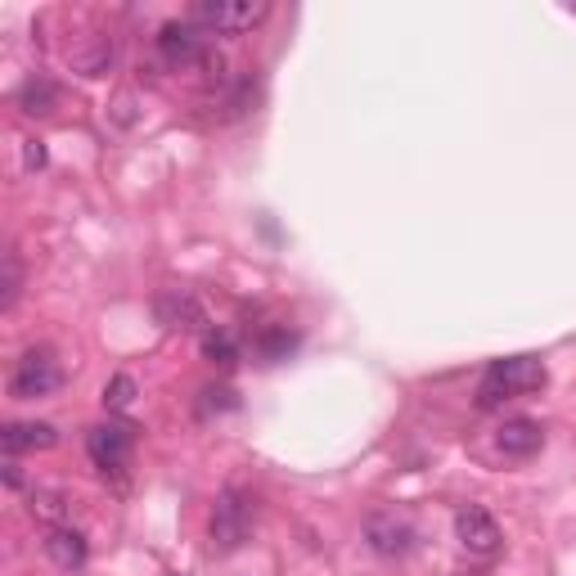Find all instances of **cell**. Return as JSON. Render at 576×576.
Wrapping results in <instances>:
<instances>
[{"mask_svg":"<svg viewBox=\"0 0 576 576\" xmlns=\"http://www.w3.org/2000/svg\"><path fill=\"white\" fill-rule=\"evenodd\" d=\"M496 446L505 450V456L514 460H527V456H537V450L545 446V433L537 419H505L500 433H496Z\"/></svg>","mask_w":576,"mask_h":576,"instance_id":"obj_10","label":"cell"},{"mask_svg":"<svg viewBox=\"0 0 576 576\" xmlns=\"http://www.w3.org/2000/svg\"><path fill=\"white\" fill-rule=\"evenodd\" d=\"M59 383H64V369L46 347H32L14 360V375H10L14 401H41V396H50Z\"/></svg>","mask_w":576,"mask_h":576,"instance_id":"obj_4","label":"cell"},{"mask_svg":"<svg viewBox=\"0 0 576 576\" xmlns=\"http://www.w3.org/2000/svg\"><path fill=\"white\" fill-rule=\"evenodd\" d=\"M5 486H10V491H19V486H23V469H19L14 460H5Z\"/></svg>","mask_w":576,"mask_h":576,"instance_id":"obj_21","label":"cell"},{"mask_svg":"<svg viewBox=\"0 0 576 576\" xmlns=\"http://www.w3.org/2000/svg\"><path fill=\"white\" fill-rule=\"evenodd\" d=\"M293 347H298V334H288L284 324L266 329V334L257 338V356H262V360H284V356L293 352Z\"/></svg>","mask_w":576,"mask_h":576,"instance_id":"obj_16","label":"cell"},{"mask_svg":"<svg viewBox=\"0 0 576 576\" xmlns=\"http://www.w3.org/2000/svg\"><path fill=\"white\" fill-rule=\"evenodd\" d=\"M365 537H369V545H375V554H383V558H405L410 550H415V541H419L415 527H410L405 518H396V514L369 518Z\"/></svg>","mask_w":576,"mask_h":576,"instance_id":"obj_9","label":"cell"},{"mask_svg":"<svg viewBox=\"0 0 576 576\" xmlns=\"http://www.w3.org/2000/svg\"><path fill=\"white\" fill-rule=\"evenodd\" d=\"M19 293H23V266H19V253H10V257H5V298H0V307L14 311Z\"/></svg>","mask_w":576,"mask_h":576,"instance_id":"obj_19","label":"cell"},{"mask_svg":"<svg viewBox=\"0 0 576 576\" xmlns=\"http://www.w3.org/2000/svg\"><path fill=\"white\" fill-rule=\"evenodd\" d=\"M456 537H460V545H464L469 554L491 558V554L500 550V522L491 518L482 505H460V514H456Z\"/></svg>","mask_w":576,"mask_h":576,"instance_id":"obj_8","label":"cell"},{"mask_svg":"<svg viewBox=\"0 0 576 576\" xmlns=\"http://www.w3.org/2000/svg\"><path fill=\"white\" fill-rule=\"evenodd\" d=\"M27 509H32V518H41L46 527H68V518H72V496H68V491H59V486H36Z\"/></svg>","mask_w":576,"mask_h":576,"instance_id":"obj_13","label":"cell"},{"mask_svg":"<svg viewBox=\"0 0 576 576\" xmlns=\"http://www.w3.org/2000/svg\"><path fill=\"white\" fill-rule=\"evenodd\" d=\"M253 522H257L253 496H249V491H239V486H226L217 509H212V550H221V554L239 550L243 541L253 537Z\"/></svg>","mask_w":576,"mask_h":576,"instance_id":"obj_2","label":"cell"},{"mask_svg":"<svg viewBox=\"0 0 576 576\" xmlns=\"http://www.w3.org/2000/svg\"><path fill=\"white\" fill-rule=\"evenodd\" d=\"M59 441L55 424H5L0 428V446L5 456H23V450H50Z\"/></svg>","mask_w":576,"mask_h":576,"instance_id":"obj_11","label":"cell"},{"mask_svg":"<svg viewBox=\"0 0 576 576\" xmlns=\"http://www.w3.org/2000/svg\"><path fill=\"white\" fill-rule=\"evenodd\" d=\"M545 388V365L537 356H505V360H491V369L477 383V405L482 410H496L500 401H514L522 392H537Z\"/></svg>","mask_w":576,"mask_h":576,"instance_id":"obj_1","label":"cell"},{"mask_svg":"<svg viewBox=\"0 0 576 576\" xmlns=\"http://www.w3.org/2000/svg\"><path fill=\"white\" fill-rule=\"evenodd\" d=\"M131 450H136V433L127 424H100L87 433V456L91 464L108 477V473H122L131 464Z\"/></svg>","mask_w":576,"mask_h":576,"instance_id":"obj_5","label":"cell"},{"mask_svg":"<svg viewBox=\"0 0 576 576\" xmlns=\"http://www.w3.org/2000/svg\"><path fill=\"white\" fill-rule=\"evenodd\" d=\"M239 405V396H234V388H203L198 392V415L208 419V415H226V410H234Z\"/></svg>","mask_w":576,"mask_h":576,"instance_id":"obj_17","label":"cell"},{"mask_svg":"<svg viewBox=\"0 0 576 576\" xmlns=\"http://www.w3.org/2000/svg\"><path fill=\"white\" fill-rule=\"evenodd\" d=\"M46 554H50V563H55V567L77 572L81 563H87L91 545H87V537H81L77 527H50V537H46Z\"/></svg>","mask_w":576,"mask_h":576,"instance_id":"obj_12","label":"cell"},{"mask_svg":"<svg viewBox=\"0 0 576 576\" xmlns=\"http://www.w3.org/2000/svg\"><path fill=\"white\" fill-rule=\"evenodd\" d=\"M203 356H208L212 365H221V369H234L239 365V343L226 334V329H208V334H203Z\"/></svg>","mask_w":576,"mask_h":576,"instance_id":"obj_15","label":"cell"},{"mask_svg":"<svg viewBox=\"0 0 576 576\" xmlns=\"http://www.w3.org/2000/svg\"><path fill=\"white\" fill-rule=\"evenodd\" d=\"M158 55L168 59L172 68H194L208 59V41L194 23H162L158 27Z\"/></svg>","mask_w":576,"mask_h":576,"instance_id":"obj_7","label":"cell"},{"mask_svg":"<svg viewBox=\"0 0 576 576\" xmlns=\"http://www.w3.org/2000/svg\"><path fill=\"white\" fill-rule=\"evenodd\" d=\"M136 392H140V388H136L131 375H117V379L104 388V405H108V410H131V405H136Z\"/></svg>","mask_w":576,"mask_h":576,"instance_id":"obj_18","label":"cell"},{"mask_svg":"<svg viewBox=\"0 0 576 576\" xmlns=\"http://www.w3.org/2000/svg\"><path fill=\"white\" fill-rule=\"evenodd\" d=\"M266 0H194L189 5V19L208 32H253L257 23H266Z\"/></svg>","mask_w":576,"mask_h":576,"instance_id":"obj_3","label":"cell"},{"mask_svg":"<svg viewBox=\"0 0 576 576\" xmlns=\"http://www.w3.org/2000/svg\"><path fill=\"white\" fill-rule=\"evenodd\" d=\"M23 168H27V172H41V168H46V145H41V140H27V145H23Z\"/></svg>","mask_w":576,"mask_h":576,"instance_id":"obj_20","label":"cell"},{"mask_svg":"<svg viewBox=\"0 0 576 576\" xmlns=\"http://www.w3.org/2000/svg\"><path fill=\"white\" fill-rule=\"evenodd\" d=\"M153 315H158V324L185 329V334H208V329H212L208 307H203L189 288H168V293H158L153 298Z\"/></svg>","mask_w":576,"mask_h":576,"instance_id":"obj_6","label":"cell"},{"mask_svg":"<svg viewBox=\"0 0 576 576\" xmlns=\"http://www.w3.org/2000/svg\"><path fill=\"white\" fill-rule=\"evenodd\" d=\"M55 104H59V87H55L50 77L32 72L23 87H19V108H23L27 117H46V113H55Z\"/></svg>","mask_w":576,"mask_h":576,"instance_id":"obj_14","label":"cell"}]
</instances>
